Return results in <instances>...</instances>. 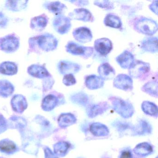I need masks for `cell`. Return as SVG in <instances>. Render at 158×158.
Instances as JSON below:
<instances>
[{"label":"cell","instance_id":"13","mask_svg":"<svg viewBox=\"0 0 158 158\" xmlns=\"http://www.w3.org/2000/svg\"><path fill=\"white\" fill-rule=\"evenodd\" d=\"M11 103L14 110L19 113H22L27 108L26 99L22 95H15L12 99Z\"/></svg>","mask_w":158,"mask_h":158},{"label":"cell","instance_id":"30","mask_svg":"<svg viewBox=\"0 0 158 158\" xmlns=\"http://www.w3.org/2000/svg\"><path fill=\"white\" fill-rule=\"evenodd\" d=\"M152 151L151 146L147 143H141L137 146L135 148V153L140 155H146Z\"/></svg>","mask_w":158,"mask_h":158},{"label":"cell","instance_id":"36","mask_svg":"<svg viewBox=\"0 0 158 158\" xmlns=\"http://www.w3.org/2000/svg\"><path fill=\"white\" fill-rule=\"evenodd\" d=\"M8 20L2 13H0V27H4L7 25Z\"/></svg>","mask_w":158,"mask_h":158},{"label":"cell","instance_id":"35","mask_svg":"<svg viewBox=\"0 0 158 158\" xmlns=\"http://www.w3.org/2000/svg\"><path fill=\"white\" fill-rule=\"evenodd\" d=\"M8 127V123L4 116L0 114V134L5 132Z\"/></svg>","mask_w":158,"mask_h":158},{"label":"cell","instance_id":"5","mask_svg":"<svg viewBox=\"0 0 158 158\" xmlns=\"http://www.w3.org/2000/svg\"><path fill=\"white\" fill-rule=\"evenodd\" d=\"M38 43L42 50L47 52L55 49L58 46V40L56 38L49 34H45L39 37Z\"/></svg>","mask_w":158,"mask_h":158},{"label":"cell","instance_id":"19","mask_svg":"<svg viewBox=\"0 0 158 158\" xmlns=\"http://www.w3.org/2000/svg\"><path fill=\"white\" fill-rule=\"evenodd\" d=\"M18 67L14 63L5 62L0 64V73L5 75L11 76L16 74Z\"/></svg>","mask_w":158,"mask_h":158},{"label":"cell","instance_id":"25","mask_svg":"<svg viewBox=\"0 0 158 158\" xmlns=\"http://www.w3.org/2000/svg\"><path fill=\"white\" fill-rule=\"evenodd\" d=\"M46 7L49 11L56 15H60L64 10L66 8V6L60 2H53L46 4Z\"/></svg>","mask_w":158,"mask_h":158},{"label":"cell","instance_id":"4","mask_svg":"<svg viewBox=\"0 0 158 158\" xmlns=\"http://www.w3.org/2000/svg\"><path fill=\"white\" fill-rule=\"evenodd\" d=\"M19 40L14 35L7 36L0 39V48L6 52L16 51L19 47Z\"/></svg>","mask_w":158,"mask_h":158},{"label":"cell","instance_id":"9","mask_svg":"<svg viewBox=\"0 0 158 158\" xmlns=\"http://www.w3.org/2000/svg\"><path fill=\"white\" fill-rule=\"evenodd\" d=\"M70 19L79 20L85 22L94 21L92 14L88 10L84 8L75 9L69 15Z\"/></svg>","mask_w":158,"mask_h":158},{"label":"cell","instance_id":"12","mask_svg":"<svg viewBox=\"0 0 158 158\" xmlns=\"http://www.w3.org/2000/svg\"><path fill=\"white\" fill-rule=\"evenodd\" d=\"M116 61L122 68L129 69L134 63L135 60L133 54L127 51H125L116 58Z\"/></svg>","mask_w":158,"mask_h":158},{"label":"cell","instance_id":"24","mask_svg":"<svg viewBox=\"0 0 158 158\" xmlns=\"http://www.w3.org/2000/svg\"><path fill=\"white\" fill-rule=\"evenodd\" d=\"M112 101L113 104L117 110L121 111V112L132 111V106L127 102L117 98H113Z\"/></svg>","mask_w":158,"mask_h":158},{"label":"cell","instance_id":"3","mask_svg":"<svg viewBox=\"0 0 158 158\" xmlns=\"http://www.w3.org/2000/svg\"><path fill=\"white\" fill-rule=\"evenodd\" d=\"M128 69L129 74L131 77L139 78L149 72L150 66L148 63L136 60L134 61V63Z\"/></svg>","mask_w":158,"mask_h":158},{"label":"cell","instance_id":"38","mask_svg":"<svg viewBox=\"0 0 158 158\" xmlns=\"http://www.w3.org/2000/svg\"><path fill=\"white\" fill-rule=\"evenodd\" d=\"M45 158H58L52 153L51 150L48 148L45 149Z\"/></svg>","mask_w":158,"mask_h":158},{"label":"cell","instance_id":"15","mask_svg":"<svg viewBox=\"0 0 158 158\" xmlns=\"http://www.w3.org/2000/svg\"><path fill=\"white\" fill-rule=\"evenodd\" d=\"M27 72L29 74L37 78H45L50 76L46 68L38 64L31 65L30 67H28Z\"/></svg>","mask_w":158,"mask_h":158},{"label":"cell","instance_id":"7","mask_svg":"<svg viewBox=\"0 0 158 158\" xmlns=\"http://www.w3.org/2000/svg\"><path fill=\"white\" fill-rule=\"evenodd\" d=\"M114 86L125 91H130L133 88V82L132 78L126 74L118 75L114 78Z\"/></svg>","mask_w":158,"mask_h":158},{"label":"cell","instance_id":"34","mask_svg":"<svg viewBox=\"0 0 158 158\" xmlns=\"http://www.w3.org/2000/svg\"><path fill=\"white\" fill-rule=\"evenodd\" d=\"M63 83L66 86H72L76 83V80L73 75L69 74L64 75L63 79Z\"/></svg>","mask_w":158,"mask_h":158},{"label":"cell","instance_id":"37","mask_svg":"<svg viewBox=\"0 0 158 158\" xmlns=\"http://www.w3.org/2000/svg\"><path fill=\"white\" fill-rule=\"evenodd\" d=\"M158 1H155L153 2L150 5H149V9L151 10L152 11L153 13L158 15V6H157Z\"/></svg>","mask_w":158,"mask_h":158},{"label":"cell","instance_id":"6","mask_svg":"<svg viewBox=\"0 0 158 158\" xmlns=\"http://www.w3.org/2000/svg\"><path fill=\"white\" fill-rule=\"evenodd\" d=\"M53 25L58 33L64 35L68 33L71 29V20L63 15H58L53 20Z\"/></svg>","mask_w":158,"mask_h":158},{"label":"cell","instance_id":"10","mask_svg":"<svg viewBox=\"0 0 158 158\" xmlns=\"http://www.w3.org/2000/svg\"><path fill=\"white\" fill-rule=\"evenodd\" d=\"M112 43L109 39L103 38L97 40L94 42V48L102 55H107L112 49Z\"/></svg>","mask_w":158,"mask_h":158},{"label":"cell","instance_id":"16","mask_svg":"<svg viewBox=\"0 0 158 158\" xmlns=\"http://www.w3.org/2000/svg\"><path fill=\"white\" fill-rule=\"evenodd\" d=\"M103 79L95 75L88 76L85 80L86 86L89 89H96L102 87L104 85Z\"/></svg>","mask_w":158,"mask_h":158},{"label":"cell","instance_id":"21","mask_svg":"<svg viewBox=\"0 0 158 158\" xmlns=\"http://www.w3.org/2000/svg\"><path fill=\"white\" fill-rule=\"evenodd\" d=\"M14 87L12 84L6 80H0V96L7 98L12 94Z\"/></svg>","mask_w":158,"mask_h":158},{"label":"cell","instance_id":"26","mask_svg":"<svg viewBox=\"0 0 158 158\" xmlns=\"http://www.w3.org/2000/svg\"><path fill=\"white\" fill-rule=\"evenodd\" d=\"M28 1H14L6 2V6L10 10L18 11L25 9Z\"/></svg>","mask_w":158,"mask_h":158},{"label":"cell","instance_id":"18","mask_svg":"<svg viewBox=\"0 0 158 158\" xmlns=\"http://www.w3.org/2000/svg\"><path fill=\"white\" fill-rule=\"evenodd\" d=\"M17 151V148L14 142L9 139L0 141V151L6 154H12Z\"/></svg>","mask_w":158,"mask_h":158},{"label":"cell","instance_id":"40","mask_svg":"<svg viewBox=\"0 0 158 158\" xmlns=\"http://www.w3.org/2000/svg\"></svg>","mask_w":158,"mask_h":158},{"label":"cell","instance_id":"23","mask_svg":"<svg viewBox=\"0 0 158 158\" xmlns=\"http://www.w3.org/2000/svg\"><path fill=\"white\" fill-rule=\"evenodd\" d=\"M48 22V19L45 16H37L31 20L30 26L35 30H42L46 27Z\"/></svg>","mask_w":158,"mask_h":158},{"label":"cell","instance_id":"14","mask_svg":"<svg viewBox=\"0 0 158 158\" xmlns=\"http://www.w3.org/2000/svg\"><path fill=\"white\" fill-rule=\"evenodd\" d=\"M98 73L100 77L103 80L113 79L115 76L114 69L108 63H104L99 66Z\"/></svg>","mask_w":158,"mask_h":158},{"label":"cell","instance_id":"20","mask_svg":"<svg viewBox=\"0 0 158 158\" xmlns=\"http://www.w3.org/2000/svg\"><path fill=\"white\" fill-rule=\"evenodd\" d=\"M58 102L57 97L53 95H49L45 97L42 101L41 107L44 110L50 111L55 108Z\"/></svg>","mask_w":158,"mask_h":158},{"label":"cell","instance_id":"28","mask_svg":"<svg viewBox=\"0 0 158 158\" xmlns=\"http://www.w3.org/2000/svg\"><path fill=\"white\" fill-rule=\"evenodd\" d=\"M74 117L70 114H63L59 118L58 122L59 125L62 127H65L67 126L70 125L71 124L73 123Z\"/></svg>","mask_w":158,"mask_h":158},{"label":"cell","instance_id":"33","mask_svg":"<svg viewBox=\"0 0 158 158\" xmlns=\"http://www.w3.org/2000/svg\"><path fill=\"white\" fill-rule=\"evenodd\" d=\"M95 5L106 10H111L114 8V5L110 2L108 1H97L94 2Z\"/></svg>","mask_w":158,"mask_h":158},{"label":"cell","instance_id":"31","mask_svg":"<svg viewBox=\"0 0 158 158\" xmlns=\"http://www.w3.org/2000/svg\"><path fill=\"white\" fill-rule=\"evenodd\" d=\"M69 147V145L66 142H59L54 145V152L59 156H64Z\"/></svg>","mask_w":158,"mask_h":158},{"label":"cell","instance_id":"1","mask_svg":"<svg viewBox=\"0 0 158 158\" xmlns=\"http://www.w3.org/2000/svg\"><path fill=\"white\" fill-rule=\"evenodd\" d=\"M135 26L138 32L148 35H152L158 30V25L156 22L148 18L139 19L136 23Z\"/></svg>","mask_w":158,"mask_h":158},{"label":"cell","instance_id":"39","mask_svg":"<svg viewBox=\"0 0 158 158\" xmlns=\"http://www.w3.org/2000/svg\"><path fill=\"white\" fill-rule=\"evenodd\" d=\"M120 158H132L131 152L128 151H126L122 152Z\"/></svg>","mask_w":158,"mask_h":158},{"label":"cell","instance_id":"17","mask_svg":"<svg viewBox=\"0 0 158 158\" xmlns=\"http://www.w3.org/2000/svg\"><path fill=\"white\" fill-rule=\"evenodd\" d=\"M142 49L148 52L155 53L158 52V39L150 37L143 40L141 43Z\"/></svg>","mask_w":158,"mask_h":158},{"label":"cell","instance_id":"2","mask_svg":"<svg viewBox=\"0 0 158 158\" xmlns=\"http://www.w3.org/2000/svg\"><path fill=\"white\" fill-rule=\"evenodd\" d=\"M66 51L73 55L81 56L88 58L93 54L94 50L92 47L82 46L73 41H70L66 45Z\"/></svg>","mask_w":158,"mask_h":158},{"label":"cell","instance_id":"8","mask_svg":"<svg viewBox=\"0 0 158 158\" xmlns=\"http://www.w3.org/2000/svg\"><path fill=\"white\" fill-rule=\"evenodd\" d=\"M76 40L82 43H87L92 40V35L89 28L86 27H80L74 30L73 33Z\"/></svg>","mask_w":158,"mask_h":158},{"label":"cell","instance_id":"32","mask_svg":"<svg viewBox=\"0 0 158 158\" xmlns=\"http://www.w3.org/2000/svg\"><path fill=\"white\" fill-rule=\"evenodd\" d=\"M142 108L143 111L147 114H154L157 113V106L149 102H144L142 104Z\"/></svg>","mask_w":158,"mask_h":158},{"label":"cell","instance_id":"22","mask_svg":"<svg viewBox=\"0 0 158 158\" xmlns=\"http://www.w3.org/2000/svg\"><path fill=\"white\" fill-rule=\"evenodd\" d=\"M105 25L113 28H119L122 26V23L121 19L118 16L112 14L107 15L104 20Z\"/></svg>","mask_w":158,"mask_h":158},{"label":"cell","instance_id":"27","mask_svg":"<svg viewBox=\"0 0 158 158\" xmlns=\"http://www.w3.org/2000/svg\"><path fill=\"white\" fill-rule=\"evenodd\" d=\"M142 90L148 94L154 96L158 94V83L156 81H150L142 86Z\"/></svg>","mask_w":158,"mask_h":158},{"label":"cell","instance_id":"11","mask_svg":"<svg viewBox=\"0 0 158 158\" xmlns=\"http://www.w3.org/2000/svg\"><path fill=\"white\" fill-rule=\"evenodd\" d=\"M81 66L74 63L67 61H61L58 64V69L61 74L63 75L76 73L80 71Z\"/></svg>","mask_w":158,"mask_h":158},{"label":"cell","instance_id":"29","mask_svg":"<svg viewBox=\"0 0 158 158\" xmlns=\"http://www.w3.org/2000/svg\"><path fill=\"white\" fill-rule=\"evenodd\" d=\"M90 130L94 135L97 136H104L107 135L108 132L107 127L100 124H93L91 126Z\"/></svg>","mask_w":158,"mask_h":158}]
</instances>
